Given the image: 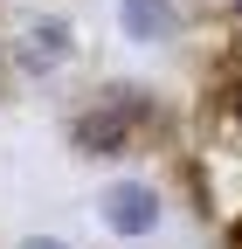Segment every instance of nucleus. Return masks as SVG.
<instances>
[{
    "instance_id": "obj_1",
    "label": "nucleus",
    "mask_w": 242,
    "mask_h": 249,
    "mask_svg": "<svg viewBox=\"0 0 242 249\" xmlns=\"http://www.w3.org/2000/svg\"><path fill=\"white\" fill-rule=\"evenodd\" d=\"M145 124V104L132 97V90H118V97H104L97 111L76 118V152H90V160H118Z\"/></svg>"
},
{
    "instance_id": "obj_2",
    "label": "nucleus",
    "mask_w": 242,
    "mask_h": 249,
    "mask_svg": "<svg viewBox=\"0 0 242 249\" xmlns=\"http://www.w3.org/2000/svg\"><path fill=\"white\" fill-rule=\"evenodd\" d=\"M97 214H104V229L111 235H125V242H138V235H153L159 229V187L153 180H111L104 194H97Z\"/></svg>"
},
{
    "instance_id": "obj_3",
    "label": "nucleus",
    "mask_w": 242,
    "mask_h": 249,
    "mask_svg": "<svg viewBox=\"0 0 242 249\" xmlns=\"http://www.w3.org/2000/svg\"><path fill=\"white\" fill-rule=\"evenodd\" d=\"M118 28H125V42L153 49V42H173L180 35V7H173V0H118Z\"/></svg>"
},
{
    "instance_id": "obj_4",
    "label": "nucleus",
    "mask_w": 242,
    "mask_h": 249,
    "mask_svg": "<svg viewBox=\"0 0 242 249\" xmlns=\"http://www.w3.org/2000/svg\"><path fill=\"white\" fill-rule=\"evenodd\" d=\"M63 62H69V28L63 21H35L28 42H21V70L28 76H49V70H63Z\"/></svg>"
},
{
    "instance_id": "obj_5",
    "label": "nucleus",
    "mask_w": 242,
    "mask_h": 249,
    "mask_svg": "<svg viewBox=\"0 0 242 249\" xmlns=\"http://www.w3.org/2000/svg\"><path fill=\"white\" fill-rule=\"evenodd\" d=\"M21 249H69V242H55V235H28Z\"/></svg>"
},
{
    "instance_id": "obj_6",
    "label": "nucleus",
    "mask_w": 242,
    "mask_h": 249,
    "mask_svg": "<svg viewBox=\"0 0 242 249\" xmlns=\"http://www.w3.org/2000/svg\"><path fill=\"white\" fill-rule=\"evenodd\" d=\"M235 118H242V83H235Z\"/></svg>"
}]
</instances>
